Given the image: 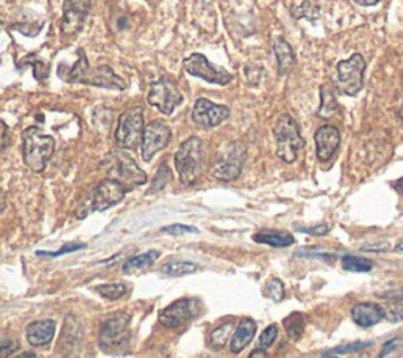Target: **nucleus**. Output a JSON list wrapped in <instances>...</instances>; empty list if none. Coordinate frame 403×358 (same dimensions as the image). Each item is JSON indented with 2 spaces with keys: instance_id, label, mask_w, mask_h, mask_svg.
Instances as JSON below:
<instances>
[{
  "instance_id": "obj_6",
  "label": "nucleus",
  "mask_w": 403,
  "mask_h": 358,
  "mask_svg": "<svg viewBox=\"0 0 403 358\" xmlns=\"http://www.w3.org/2000/svg\"><path fill=\"white\" fill-rule=\"evenodd\" d=\"M274 138H276V154L282 162L293 163L300 151L305 148V138L301 137L300 126L289 114L280 115L274 125Z\"/></svg>"
},
{
  "instance_id": "obj_49",
  "label": "nucleus",
  "mask_w": 403,
  "mask_h": 358,
  "mask_svg": "<svg viewBox=\"0 0 403 358\" xmlns=\"http://www.w3.org/2000/svg\"><path fill=\"white\" fill-rule=\"evenodd\" d=\"M328 358H336V357H328Z\"/></svg>"
},
{
  "instance_id": "obj_16",
  "label": "nucleus",
  "mask_w": 403,
  "mask_h": 358,
  "mask_svg": "<svg viewBox=\"0 0 403 358\" xmlns=\"http://www.w3.org/2000/svg\"><path fill=\"white\" fill-rule=\"evenodd\" d=\"M230 116L227 105L214 104L207 98H198L192 109V121L200 127H216Z\"/></svg>"
},
{
  "instance_id": "obj_31",
  "label": "nucleus",
  "mask_w": 403,
  "mask_h": 358,
  "mask_svg": "<svg viewBox=\"0 0 403 358\" xmlns=\"http://www.w3.org/2000/svg\"><path fill=\"white\" fill-rule=\"evenodd\" d=\"M284 294H285V289H284L282 281L276 277L268 280V283L265 286V296L268 298H271V301L274 302H280L284 298Z\"/></svg>"
},
{
  "instance_id": "obj_20",
  "label": "nucleus",
  "mask_w": 403,
  "mask_h": 358,
  "mask_svg": "<svg viewBox=\"0 0 403 358\" xmlns=\"http://www.w3.org/2000/svg\"><path fill=\"white\" fill-rule=\"evenodd\" d=\"M273 51L277 62V73L280 75L289 74L296 62L295 52L291 49V46L282 37H276L273 41Z\"/></svg>"
},
{
  "instance_id": "obj_42",
  "label": "nucleus",
  "mask_w": 403,
  "mask_h": 358,
  "mask_svg": "<svg viewBox=\"0 0 403 358\" xmlns=\"http://www.w3.org/2000/svg\"><path fill=\"white\" fill-rule=\"evenodd\" d=\"M249 358H268V354H266V349H255L252 350V354L249 355Z\"/></svg>"
},
{
  "instance_id": "obj_43",
  "label": "nucleus",
  "mask_w": 403,
  "mask_h": 358,
  "mask_svg": "<svg viewBox=\"0 0 403 358\" xmlns=\"http://www.w3.org/2000/svg\"><path fill=\"white\" fill-rule=\"evenodd\" d=\"M358 5H362V7H372V5H377L379 0H354Z\"/></svg>"
},
{
  "instance_id": "obj_33",
  "label": "nucleus",
  "mask_w": 403,
  "mask_h": 358,
  "mask_svg": "<svg viewBox=\"0 0 403 358\" xmlns=\"http://www.w3.org/2000/svg\"><path fill=\"white\" fill-rule=\"evenodd\" d=\"M110 110L108 107H96L95 114H93V125H95L99 131H106L110 127Z\"/></svg>"
},
{
  "instance_id": "obj_44",
  "label": "nucleus",
  "mask_w": 403,
  "mask_h": 358,
  "mask_svg": "<svg viewBox=\"0 0 403 358\" xmlns=\"http://www.w3.org/2000/svg\"><path fill=\"white\" fill-rule=\"evenodd\" d=\"M394 189L400 193V195L403 197V178H400L399 181H395V184H394Z\"/></svg>"
},
{
  "instance_id": "obj_29",
  "label": "nucleus",
  "mask_w": 403,
  "mask_h": 358,
  "mask_svg": "<svg viewBox=\"0 0 403 358\" xmlns=\"http://www.w3.org/2000/svg\"><path fill=\"white\" fill-rule=\"evenodd\" d=\"M169 181H171V170H169L166 162H162L160 168H157V172L153 178V183H151V187L147 190V195H153V193L164 189V187L169 184Z\"/></svg>"
},
{
  "instance_id": "obj_11",
  "label": "nucleus",
  "mask_w": 403,
  "mask_h": 358,
  "mask_svg": "<svg viewBox=\"0 0 403 358\" xmlns=\"http://www.w3.org/2000/svg\"><path fill=\"white\" fill-rule=\"evenodd\" d=\"M147 101L151 107H156L161 114L172 115L175 107L183 102V95L171 79L161 78L151 84Z\"/></svg>"
},
{
  "instance_id": "obj_26",
  "label": "nucleus",
  "mask_w": 403,
  "mask_h": 358,
  "mask_svg": "<svg viewBox=\"0 0 403 358\" xmlns=\"http://www.w3.org/2000/svg\"><path fill=\"white\" fill-rule=\"evenodd\" d=\"M321 105L318 109V116L321 118H329L337 111V101L334 98V93L329 88V85L321 87Z\"/></svg>"
},
{
  "instance_id": "obj_28",
  "label": "nucleus",
  "mask_w": 403,
  "mask_h": 358,
  "mask_svg": "<svg viewBox=\"0 0 403 358\" xmlns=\"http://www.w3.org/2000/svg\"><path fill=\"white\" fill-rule=\"evenodd\" d=\"M342 267L348 272H370L373 264H372V261L366 260V258L343 256L342 258Z\"/></svg>"
},
{
  "instance_id": "obj_30",
  "label": "nucleus",
  "mask_w": 403,
  "mask_h": 358,
  "mask_svg": "<svg viewBox=\"0 0 403 358\" xmlns=\"http://www.w3.org/2000/svg\"><path fill=\"white\" fill-rule=\"evenodd\" d=\"M96 291L104 298H109V301H119L120 297L125 296L126 285H123V283H109V285L98 286Z\"/></svg>"
},
{
  "instance_id": "obj_39",
  "label": "nucleus",
  "mask_w": 403,
  "mask_h": 358,
  "mask_svg": "<svg viewBox=\"0 0 403 358\" xmlns=\"http://www.w3.org/2000/svg\"><path fill=\"white\" fill-rule=\"evenodd\" d=\"M367 346H370V343H353V344L343 346V348H337L332 352H334V354H350V352H358L361 349H364L367 348Z\"/></svg>"
},
{
  "instance_id": "obj_5",
  "label": "nucleus",
  "mask_w": 403,
  "mask_h": 358,
  "mask_svg": "<svg viewBox=\"0 0 403 358\" xmlns=\"http://www.w3.org/2000/svg\"><path fill=\"white\" fill-rule=\"evenodd\" d=\"M131 338V314L115 313L99 327V348L106 354H125Z\"/></svg>"
},
{
  "instance_id": "obj_48",
  "label": "nucleus",
  "mask_w": 403,
  "mask_h": 358,
  "mask_svg": "<svg viewBox=\"0 0 403 358\" xmlns=\"http://www.w3.org/2000/svg\"><path fill=\"white\" fill-rule=\"evenodd\" d=\"M27 358H38V357H37V355H35V354H32V352H31V355H28Z\"/></svg>"
},
{
  "instance_id": "obj_35",
  "label": "nucleus",
  "mask_w": 403,
  "mask_h": 358,
  "mask_svg": "<svg viewBox=\"0 0 403 358\" xmlns=\"http://www.w3.org/2000/svg\"><path fill=\"white\" fill-rule=\"evenodd\" d=\"M84 247H85L84 244H68V245H65V247H62L60 250H57V251H37V256L57 258V256H62L65 253H71V251H76V250H80Z\"/></svg>"
},
{
  "instance_id": "obj_47",
  "label": "nucleus",
  "mask_w": 403,
  "mask_h": 358,
  "mask_svg": "<svg viewBox=\"0 0 403 358\" xmlns=\"http://www.w3.org/2000/svg\"><path fill=\"white\" fill-rule=\"evenodd\" d=\"M28 355H31V352H26V354H22V355H19V357H16V358H27Z\"/></svg>"
},
{
  "instance_id": "obj_8",
  "label": "nucleus",
  "mask_w": 403,
  "mask_h": 358,
  "mask_svg": "<svg viewBox=\"0 0 403 358\" xmlns=\"http://www.w3.org/2000/svg\"><path fill=\"white\" fill-rule=\"evenodd\" d=\"M248 157V150L241 142H230L224 145L216 156L213 165V178L223 181V183H230L235 181L239 174L244 162Z\"/></svg>"
},
{
  "instance_id": "obj_2",
  "label": "nucleus",
  "mask_w": 403,
  "mask_h": 358,
  "mask_svg": "<svg viewBox=\"0 0 403 358\" xmlns=\"http://www.w3.org/2000/svg\"><path fill=\"white\" fill-rule=\"evenodd\" d=\"M99 168L103 170L106 178L120 183L128 192L137 189L139 186H144L147 183V174H145L144 170L134 162V159L128 152L121 150L109 151L103 157Z\"/></svg>"
},
{
  "instance_id": "obj_27",
  "label": "nucleus",
  "mask_w": 403,
  "mask_h": 358,
  "mask_svg": "<svg viewBox=\"0 0 403 358\" xmlns=\"http://www.w3.org/2000/svg\"><path fill=\"white\" fill-rule=\"evenodd\" d=\"M232 330H233L232 322H227V324H223V325H219L218 328H214L212 334H209V346H212V348L216 350L223 349L224 346L227 344V341H229Z\"/></svg>"
},
{
  "instance_id": "obj_46",
  "label": "nucleus",
  "mask_w": 403,
  "mask_h": 358,
  "mask_svg": "<svg viewBox=\"0 0 403 358\" xmlns=\"http://www.w3.org/2000/svg\"><path fill=\"white\" fill-rule=\"evenodd\" d=\"M395 250H397V251H402V253H403V240H402V242H399V244H397V247H395Z\"/></svg>"
},
{
  "instance_id": "obj_32",
  "label": "nucleus",
  "mask_w": 403,
  "mask_h": 358,
  "mask_svg": "<svg viewBox=\"0 0 403 358\" xmlns=\"http://www.w3.org/2000/svg\"><path fill=\"white\" fill-rule=\"evenodd\" d=\"M383 316L389 322H402L403 321V303L402 302H391L384 305Z\"/></svg>"
},
{
  "instance_id": "obj_37",
  "label": "nucleus",
  "mask_w": 403,
  "mask_h": 358,
  "mask_svg": "<svg viewBox=\"0 0 403 358\" xmlns=\"http://www.w3.org/2000/svg\"><path fill=\"white\" fill-rule=\"evenodd\" d=\"M296 230H300L302 233L312 234V236H325V234L329 233V226L328 225H317V226H311V228H305V226H296Z\"/></svg>"
},
{
  "instance_id": "obj_38",
  "label": "nucleus",
  "mask_w": 403,
  "mask_h": 358,
  "mask_svg": "<svg viewBox=\"0 0 403 358\" xmlns=\"http://www.w3.org/2000/svg\"><path fill=\"white\" fill-rule=\"evenodd\" d=\"M17 348H19V344H17L15 339H5L2 346H0V350H2L0 355H2V358H8V355L13 354Z\"/></svg>"
},
{
  "instance_id": "obj_41",
  "label": "nucleus",
  "mask_w": 403,
  "mask_h": 358,
  "mask_svg": "<svg viewBox=\"0 0 403 358\" xmlns=\"http://www.w3.org/2000/svg\"><path fill=\"white\" fill-rule=\"evenodd\" d=\"M403 341L402 338H395V339H391V341H388L386 344H384V348H383V350L379 352V355H378V358H383V357H386L389 352H393V350H395L397 348H399V344Z\"/></svg>"
},
{
  "instance_id": "obj_24",
  "label": "nucleus",
  "mask_w": 403,
  "mask_h": 358,
  "mask_svg": "<svg viewBox=\"0 0 403 358\" xmlns=\"http://www.w3.org/2000/svg\"><path fill=\"white\" fill-rule=\"evenodd\" d=\"M198 267L196 262L189 261H169L164 266L161 267V272L167 275V277H185V275L196 274L198 271Z\"/></svg>"
},
{
  "instance_id": "obj_21",
  "label": "nucleus",
  "mask_w": 403,
  "mask_h": 358,
  "mask_svg": "<svg viewBox=\"0 0 403 358\" xmlns=\"http://www.w3.org/2000/svg\"><path fill=\"white\" fill-rule=\"evenodd\" d=\"M257 332V324L252 319H243L239 322V325L237 328V332L233 333L232 341H230V350L233 354H239V352L244 350L246 346L252 341Z\"/></svg>"
},
{
  "instance_id": "obj_19",
  "label": "nucleus",
  "mask_w": 403,
  "mask_h": 358,
  "mask_svg": "<svg viewBox=\"0 0 403 358\" xmlns=\"http://www.w3.org/2000/svg\"><path fill=\"white\" fill-rule=\"evenodd\" d=\"M352 318L359 327L369 328L384 319L383 308L375 303H359L352 310Z\"/></svg>"
},
{
  "instance_id": "obj_34",
  "label": "nucleus",
  "mask_w": 403,
  "mask_h": 358,
  "mask_svg": "<svg viewBox=\"0 0 403 358\" xmlns=\"http://www.w3.org/2000/svg\"><path fill=\"white\" fill-rule=\"evenodd\" d=\"M277 333H279V328L276 324H271V325H268L264 333L260 334V341H259V346L261 349H268L270 346L276 341V338H277Z\"/></svg>"
},
{
  "instance_id": "obj_13",
  "label": "nucleus",
  "mask_w": 403,
  "mask_h": 358,
  "mask_svg": "<svg viewBox=\"0 0 403 358\" xmlns=\"http://www.w3.org/2000/svg\"><path fill=\"white\" fill-rule=\"evenodd\" d=\"M183 68L188 74L207 80L209 84L227 85L232 80V74L229 71H225L224 68L214 66L202 54H192L188 58H185Z\"/></svg>"
},
{
  "instance_id": "obj_3",
  "label": "nucleus",
  "mask_w": 403,
  "mask_h": 358,
  "mask_svg": "<svg viewBox=\"0 0 403 358\" xmlns=\"http://www.w3.org/2000/svg\"><path fill=\"white\" fill-rule=\"evenodd\" d=\"M22 143H24L22 157H24L26 165L35 173L43 172L54 154L55 140L44 134L40 127L31 126L22 132Z\"/></svg>"
},
{
  "instance_id": "obj_45",
  "label": "nucleus",
  "mask_w": 403,
  "mask_h": 358,
  "mask_svg": "<svg viewBox=\"0 0 403 358\" xmlns=\"http://www.w3.org/2000/svg\"><path fill=\"white\" fill-rule=\"evenodd\" d=\"M2 129H3V150L7 148V125L2 123Z\"/></svg>"
},
{
  "instance_id": "obj_10",
  "label": "nucleus",
  "mask_w": 403,
  "mask_h": 358,
  "mask_svg": "<svg viewBox=\"0 0 403 358\" xmlns=\"http://www.w3.org/2000/svg\"><path fill=\"white\" fill-rule=\"evenodd\" d=\"M366 62L361 54H353L348 60L337 63V82L343 95L356 96L364 85Z\"/></svg>"
},
{
  "instance_id": "obj_15",
  "label": "nucleus",
  "mask_w": 403,
  "mask_h": 358,
  "mask_svg": "<svg viewBox=\"0 0 403 358\" xmlns=\"http://www.w3.org/2000/svg\"><path fill=\"white\" fill-rule=\"evenodd\" d=\"M90 8L92 0H63L62 35L73 37L83 30Z\"/></svg>"
},
{
  "instance_id": "obj_1",
  "label": "nucleus",
  "mask_w": 403,
  "mask_h": 358,
  "mask_svg": "<svg viewBox=\"0 0 403 358\" xmlns=\"http://www.w3.org/2000/svg\"><path fill=\"white\" fill-rule=\"evenodd\" d=\"M79 60L74 66L65 68L63 64L58 66V78L69 84H83L89 87L108 88V90H126V82L117 75L115 71L108 64H99V66L92 68L87 60L85 52L79 49Z\"/></svg>"
},
{
  "instance_id": "obj_18",
  "label": "nucleus",
  "mask_w": 403,
  "mask_h": 358,
  "mask_svg": "<svg viewBox=\"0 0 403 358\" xmlns=\"http://www.w3.org/2000/svg\"><path fill=\"white\" fill-rule=\"evenodd\" d=\"M27 341L35 348H42L51 343L55 333V321L44 319V321H35L27 327Z\"/></svg>"
},
{
  "instance_id": "obj_14",
  "label": "nucleus",
  "mask_w": 403,
  "mask_h": 358,
  "mask_svg": "<svg viewBox=\"0 0 403 358\" xmlns=\"http://www.w3.org/2000/svg\"><path fill=\"white\" fill-rule=\"evenodd\" d=\"M172 132L164 121L155 120L145 126L142 138V157L145 162H150L157 152L162 151L171 142Z\"/></svg>"
},
{
  "instance_id": "obj_12",
  "label": "nucleus",
  "mask_w": 403,
  "mask_h": 358,
  "mask_svg": "<svg viewBox=\"0 0 403 358\" xmlns=\"http://www.w3.org/2000/svg\"><path fill=\"white\" fill-rule=\"evenodd\" d=\"M202 310V302L196 297H185L166 307L160 313V322L164 327L175 328L196 318Z\"/></svg>"
},
{
  "instance_id": "obj_22",
  "label": "nucleus",
  "mask_w": 403,
  "mask_h": 358,
  "mask_svg": "<svg viewBox=\"0 0 403 358\" xmlns=\"http://www.w3.org/2000/svg\"><path fill=\"white\" fill-rule=\"evenodd\" d=\"M254 240L259 244L271 245V247H277V249H285V247H290L291 244H295V238L291 236L290 233H282V231L257 233L254 236Z\"/></svg>"
},
{
  "instance_id": "obj_36",
  "label": "nucleus",
  "mask_w": 403,
  "mask_h": 358,
  "mask_svg": "<svg viewBox=\"0 0 403 358\" xmlns=\"http://www.w3.org/2000/svg\"><path fill=\"white\" fill-rule=\"evenodd\" d=\"M197 231H198L197 228L189 226V225H181V223H175V225L164 226L161 230V233L173 234V236H180V234H186V233H197Z\"/></svg>"
},
{
  "instance_id": "obj_40",
  "label": "nucleus",
  "mask_w": 403,
  "mask_h": 358,
  "mask_svg": "<svg viewBox=\"0 0 403 358\" xmlns=\"http://www.w3.org/2000/svg\"><path fill=\"white\" fill-rule=\"evenodd\" d=\"M384 301H391V302H402L403 303V287H399V289H393V291H386L379 296Z\"/></svg>"
},
{
  "instance_id": "obj_4",
  "label": "nucleus",
  "mask_w": 403,
  "mask_h": 358,
  "mask_svg": "<svg viewBox=\"0 0 403 358\" xmlns=\"http://www.w3.org/2000/svg\"><path fill=\"white\" fill-rule=\"evenodd\" d=\"M126 189L120 183H117L114 179H103L95 189H93L89 195L80 199V203L76 208V217L79 220L85 219L87 215H90L95 211H106L109 208L119 204L121 199L126 195Z\"/></svg>"
},
{
  "instance_id": "obj_25",
  "label": "nucleus",
  "mask_w": 403,
  "mask_h": 358,
  "mask_svg": "<svg viewBox=\"0 0 403 358\" xmlns=\"http://www.w3.org/2000/svg\"><path fill=\"white\" fill-rule=\"evenodd\" d=\"M284 328L287 332L289 338L298 341L302 337L306 328V316L302 313H291L284 319Z\"/></svg>"
},
{
  "instance_id": "obj_23",
  "label": "nucleus",
  "mask_w": 403,
  "mask_h": 358,
  "mask_svg": "<svg viewBox=\"0 0 403 358\" xmlns=\"http://www.w3.org/2000/svg\"><path fill=\"white\" fill-rule=\"evenodd\" d=\"M160 258V251L148 250L142 255L132 256L123 264V272H132V271H142V269H148L155 264V261Z\"/></svg>"
},
{
  "instance_id": "obj_7",
  "label": "nucleus",
  "mask_w": 403,
  "mask_h": 358,
  "mask_svg": "<svg viewBox=\"0 0 403 358\" xmlns=\"http://www.w3.org/2000/svg\"><path fill=\"white\" fill-rule=\"evenodd\" d=\"M175 168H177L181 184L192 186L203 168V145L198 137H189L180 145L175 152Z\"/></svg>"
},
{
  "instance_id": "obj_9",
  "label": "nucleus",
  "mask_w": 403,
  "mask_h": 358,
  "mask_svg": "<svg viewBox=\"0 0 403 358\" xmlns=\"http://www.w3.org/2000/svg\"><path fill=\"white\" fill-rule=\"evenodd\" d=\"M145 132L142 109H130L119 116L115 131V142L125 150H137L142 145Z\"/></svg>"
},
{
  "instance_id": "obj_17",
  "label": "nucleus",
  "mask_w": 403,
  "mask_h": 358,
  "mask_svg": "<svg viewBox=\"0 0 403 358\" xmlns=\"http://www.w3.org/2000/svg\"><path fill=\"white\" fill-rule=\"evenodd\" d=\"M315 145H317V157L321 162H328L332 156L336 154L341 145V132L336 126L326 125L321 126L315 132Z\"/></svg>"
}]
</instances>
